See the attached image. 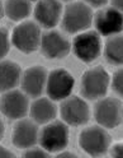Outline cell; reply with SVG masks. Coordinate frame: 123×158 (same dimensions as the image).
I'll use <instances>...</instances> for the list:
<instances>
[{
    "instance_id": "obj_25",
    "label": "cell",
    "mask_w": 123,
    "mask_h": 158,
    "mask_svg": "<svg viewBox=\"0 0 123 158\" xmlns=\"http://www.w3.org/2000/svg\"><path fill=\"white\" fill-rule=\"evenodd\" d=\"M112 154L114 156V157H121L122 156V147L121 145H116L114 148H113Z\"/></svg>"
},
{
    "instance_id": "obj_16",
    "label": "cell",
    "mask_w": 123,
    "mask_h": 158,
    "mask_svg": "<svg viewBox=\"0 0 123 158\" xmlns=\"http://www.w3.org/2000/svg\"><path fill=\"white\" fill-rule=\"evenodd\" d=\"M21 78V68L13 61L0 63V91L15 87Z\"/></svg>"
},
{
    "instance_id": "obj_2",
    "label": "cell",
    "mask_w": 123,
    "mask_h": 158,
    "mask_svg": "<svg viewBox=\"0 0 123 158\" xmlns=\"http://www.w3.org/2000/svg\"><path fill=\"white\" fill-rule=\"evenodd\" d=\"M91 9L83 3H74L66 8L62 27L66 32L75 33L88 28L91 23Z\"/></svg>"
},
{
    "instance_id": "obj_9",
    "label": "cell",
    "mask_w": 123,
    "mask_h": 158,
    "mask_svg": "<svg viewBox=\"0 0 123 158\" xmlns=\"http://www.w3.org/2000/svg\"><path fill=\"white\" fill-rule=\"evenodd\" d=\"M61 116L70 125H83L89 120L88 105L79 97H70L61 106Z\"/></svg>"
},
{
    "instance_id": "obj_1",
    "label": "cell",
    "mask_w": 123,
    "mask_h": 158,
    "mask_svg": "<svg viewBox=\"0 0 123 158\" xmlns=\"http://www.w3.org/2000/svg\"><path fill=\"white\" fill-rule=\"evenodd\" d=\"M109 77L103 68H93L84 74L81 81V93L89 100H95L106 94Z\"/></svg>"
},
{
    "instance_id": "obj_17",
    "label": "cell",
    "mask_w": 123,
    "mask_h": 158,
    "mask_svg": "<svg viewBox=\"0 0 123 158\" xmlns=\"http://www.w3.org/2000/svg\"><path fill=\"white\" fill-rule=\"evenodd\" d=\"M31 114H32V117L34 121L43 124V123L52 120L55 117L56 107L50 100H47V98H40V100H37L32 105Z\"/></svg>"
},
{
    "instance_id": "obj_3",
    "label": "cell",
    "mask_w": 123,
    "mask_h": 158,
    "mask_svg": "<svg viewBox=\"0 0 123 158\" xmlns=\"http://www.w3.org/2000/svg\"><path fill=\"white\" fill-rule=\"evenodd\" d=\"M79 142H80L81 148L86 153L91 156H100L107 152L110 139L107 131L103 130L102 127L91 126V127L85 129L80 134Z\"/></svg>"
},
{
    "instance_id": "obj_11",
    "label": "cell",
    "mask_w": 123,
    "mask_h": 158,
    "mask_svg": "<svg viewBox=\"0 0 123 158\" xmlns=\"http://www.w3.org/2000/svg\"><path fill=\"white\" fill-rule=\"evenodd\" d=\"M2 112L10 118H19L27 114L28 101L27 97L19 91H12L3 96L0 102Z\"/></svg>"
},
{
    "instance_id": "obj_24",
    "label": "cell",
    "mask_w": 123,
    "mask_h": 158,
    "mask_svg": "<svg viewBox=\"0 0 123 158\" xmlns=\"http://www.w3.org/2000/svg\"><path fill=\"white\" fill-rule=\"evenodd\" d=\"M88 3H90L91 5L94 6H100V5H104L107 3V0H86Z\"/></svg>"
},
{
    "instance_id": "obj_4",
    "label": "cell",
    "mask_w": 123,
    "mask_h": 158,
    "mask_svg": "<svg viewBox=\"0 0 123 158\" xmlns=\"http://www.w3.org/2000/svg\"><path fill=\"white\" fill-rule=\"evenodd\" d=\"M41 40L40 28L33 22H24L15 27L13 32L14 46L23 52H32L38 47Z\"/></svg>"
},
{
    "instance_id": "obj_7",
    "label": "cell",
    "mask_w": 123,
    "mask_h": 158,
    "mask_svg": "<svg viewBox=\"0 0 123 158\" xmlns=\"http://www.w3.org/2000/svg\"><path fill=\"white\" fill-rule=\"evenodd\" d=\"M97 121L106 127H116L122 120L121 102L116 98H104L95 106Z\"/></svg>"
},
{
    "instance_id": "obj_19",
    "label": "cell",
    "mask_w": 123,
    "mask_h": 158,
    "mask_svg": "<svg viewBox=\"0 0 123 158\" xmlns=\"http://www.w3.org/2000/svg\"><path fill=\"white\" fill-rule=\"evenodd\" d=\"M106 56L107 60L113 64H121L122 63V37L116 36L106 45Z\"/></svg>"
},
{
    "instance_id": "obj_20",
    "label": "cell",
    "mask_w": 123,
    "mask_h": 158,
    "mask_svg": "<svg viewBox=\"0 0 123 158\" xmlns=\"http://www.w3.org/2000/svg\"><path fill=\"white\" fill-rule=\"evenodd\" d=\"M9 50V40L6 29L0 28V59L4 57Z\"/></svg>"
},
{
    "instance_id": "obj_28",
    "label": "cell",
    "mask_w": 123,
    "mask_h": 158,
    "mask_svg": "<svg viewBox=\"0 0 123 158\" xmlns=\"http://www.w3.org/2000/svg\"><path fill=\"white\" fill-rule=\"evenodd\" d=\"M3 17V6H2V3H0V18Z\"/></svg>"
},
{
    "instance_id": "obj_23",
    "label": "cell",
    "mask_w": 123,
    "mask_h": 158,
    "mask_svg": "<svg viewBox=\"0 0 123 158\" xmlns=\"http://www.w3.org/2000/svg\"><path fill=\"white\" fill-rule=\"evenodd\" d=\"M0 158H14V154L4 147H0Z\"/></svg>"
},
{
    "instance_id": "obj_18",
    "label": "cell",
    "mask_w": 123,
    "mask_h": 158,
    "mask_svg": "<svg viewBox=\"0 0 123 158\" xmlns=\"http://www.w3.org/2000/svg\"><path fill=\"white\" fill-rule=\"evenodd\" d=\"M31 12V5L28 0H8L5 5L6 15L13 21H19L25 18Z\"/></svg>"
},
{
    "instance_id": "obj_14",
    "label": "cell",
    "mask_w": 123,
    "mask_h": 158,
    "mask_svg": "<svg viewBox=\"0 0 123 158\" xmlns=\"http://www.w3.org/2000/svg\"><path fill=\"white\" fill-rule=\"evenodd\" d=\"M44 83L46 70L41 66H32L27 69L22 79V87L24 92L32 97H37L42 93Z\"/></svg>"
},
{
    "instance_id": "obj_8",
    "label": "cell",
    "mask_w": 123,
    "mask_h": 158,
    "mask_svg": "<svg viewBox=\"0 0 123 158\" xmlns=\"http://www.w3.org/2000/svg\"><path fill=\"white\" fill-rule=\"evenodd\" d=\"M74 88V78L63 69L53 70L47 79V93L52 100L67 97Z\"/></svg>"
},
{
    "instance_id": "obj_26",
    "label": "cell",
    "mask_w": 123,
    "mask_h": 158,
    "mask_svg": "<svg viewBox=\"0 0 123 158\" xmlns=\"http://www.w3.org/2000/svg\"><path fill=\"white\" fill-rule=\"evenodd\" d=\"M112 4L117 10H121L122 9V0H112Z\"/></svg>"
},
{
    "instance_id": "obj_15",
    "label": "cell",
    "mask_w": 123,
    "mask_h": 158,
    "mask_svg": "<svg viewBox=\"0 0 123 158\" xmlns=\"http://www.w3.org/2000/svg\"><path fill=\"white\" fill-rule=\"evenodd\" d=\"M37 126L29 120H22L15 125L13 133V143L19 148L33 147L37 142Z\"/></svg>"
},
{
    "instance_id": "obj_27",
    "label": "cell",
    "mask_w": 123,
    "mask_h": 158,
    "mask_svg": "<svg viewBox=\"0 0 123 158\" xmlns=\"http://www.w3.org/2000/svg\"><path fill=\"white\" fill-rule=\"evenodd\" d=\"M3 133H4V125H3L2 120H0V139H2V136H3Z\"/></svg>"
},
{
    "instance_id": "obj_10",
    "label": "cell",
    "mask_w": 123,
    "mask_h": 158,
    "mask_svg": "<svg viewBox=\"0 0 123 158\" xmlns=\"http://www.w3.org/2000/svg\"><path fill=\"white\" fill-rule=\"evenodd\" d=\"M41 48L44 56L50 59L63 57L70 51V44L63 36L59 32H47L42 36L41 40Z\"/></svg>"
},
{
    "instance_id": "obj_12",
    "label": "cell",
    "mask_w": 123,
    "mask_h": 158,
    "mask_svg": "<svg viewBox=\"0 0 123 158\" xmlns=\"http://www.w3.org/2000/svg\"><path fill=\"white\" fill-rule=\"evenodd\" d=\"M95 26L104 36L118 33L122 31V14L116 8L103 9L95 17Z\"/></svg>"
},
{
    "instance_id": "obj_5",
    "label": "cell",
    "mask_w": 123,
    "mask_h": 158,
    "mask_svg": "<svg viewBox=\"0 0 123 158\" xmlns=\"http://www.w3.org/2000/svg\"><path fill=\"white\" fill-rule=\"evenodd\" d=\"M67 138H69V131L62 123L56 121L50 125L43 127L41 131L40 142L41 145L48 152H56L63 149L67 145Z\"/></svg>"
},
{
    "instance_id": "obj_6",
    "label": "cell",
    "mask_w": 123,
    "mask_h": 158,
    "mask_svg": "<svg viewBox=\"0 0 123 158\" xmlns=\"http://www.w3.org/2000/svg\"><path fill=\"white\" fill-rule=\"evenodd\" d=\"M74 52L80 60L85 63H90L95 60L97 56L100 54V38L95 32H86L78 37H75L72 44Z\"/></svg>"
},
{
    "instance_id": "obj_22",
    "label": "cell",
    "mask_w": 123,
    "mask_h": 158,
    "mask_svg": "<svg viewBox=\"0 0 123 158\" xmlns=\"http://www.w3.org/2000/svg\"><path fill=\"white\" fill-rule=\"evenodd\" d=\"M24 157L25 158H47L48 154L41 149H31L24 154Z\"/></svg>"
},
{
    "instance_id": "obj_13",
    "label": "cell",
    "mask_w": 123,
    "mask_h": 158,
    "mask_svg": "<svg viewBox=\"0 0 123 158\" xmlns=\"http://www.w3.org/2000/svg\"><path fill=\"white\" fill-rule=\"evenodd\" d=\"M61 14V5L57 0H41L37 4L34 15L43 27H53L59 22Z\"/></svg>"
},
{
    "instance_id": "obj_21",
    "label": "cell",
    "mask_w": 123,
    "mask_h": 158,
    "mask_svg": "<svg viewBox=\"0 0 123 158\" xmlns=\"http://www.w3.org/2000/svg\"><path fill=\"white\" fill-rule=\"evenodd\" d=\"M122 77H123L122 70H118L114 74V77H113V82H112L113 89H114L117 93H119V94H122Z\"/></svg>"
}]
</instances>
